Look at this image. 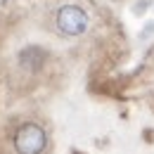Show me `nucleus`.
Listing matches in <instances>:
<instances>
[{
    "label": "nucleus",
    "mask_w": 154,
    "mask_h": 154,
    "mask_svg": "<svg viewBox=\"0 0 154 154\" xmlns=\"http://www.w3.org/2000/svg\"><path fill=\"white\" fill-rule=\"evenodd\" d=\"M48 147V133L38 123H24L14 133V149L19 154H43Z\"/></svg>",
    "instance_id": "nucleus-1"
},
{
    "label": "nucleus",
    "mask_w": 154,
    "mask_h": 154,
    "mask_svg": "<svg viewBox=\"0 0 154 154\" xmlns=\"http://www.w3.org/2000/svg\"><path fill=\"white\" fill-rule=\"evenodd\" d=\"M57 29L64 36H81L88 29V14L78 5H62L57 10Z\"/></svg>",
    "instance_id": "nucleus-2"
},
{
    "label": "nucleus",
    "mask_w": 154,
    "mask_h": 154,
    "mask_svg": "<svg viewBox=\"0 0 154 154\" xmlns=\"http://www.w3.org/2000/svg\"><path fill=\"white\" fill-rule=\"evenodd\" d=\"M43 59H45V52L38 50V48H26L19 55L21 66H26V69H38L40 64H43Z\"/></svg>",
    "instance_id": "nucleus-3"
}]
</instances>
